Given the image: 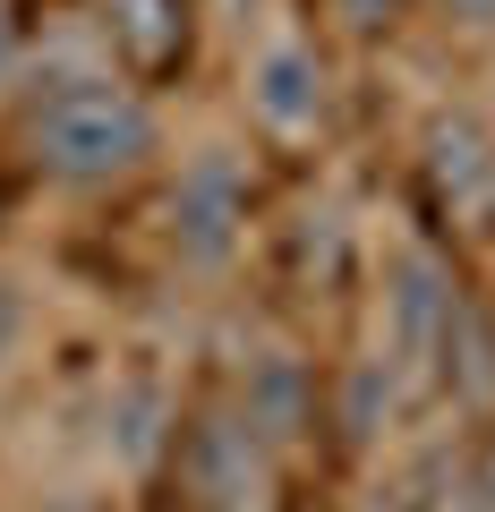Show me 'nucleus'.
I'll list each match as a JSON object with an SVG mask.
<instances>
[{
	"label": "nucleus",
	"mask_w": 495,
	"mask_h": 512,
	"mask_svg": "<svg viewBox=\"0 0 495 512\" xmlns=\"http://www.w3.org/2000/svg\"><path fill=\"white\" fill-rule=\"evenodd\" d=\"M274 444L257 427L239 419V410H214V419L188 427L180 444V470H188V495L197 512H265V487H274Z\"/></svg>",
	"instance_id": "nucleus-5"
},
{
	"label": "nucleus",
	"mask_w": 495,
	"mask_h": 512,
	"mask_svg": "<svg viewBox=\"0 0 495 512\" xmlns=\"http://www.w3.org/2000/svg\"><path fill=\"white\" fill-rule=\"evenodd\" d=\"M26 333H35V291L18 274H0V376L26 359Z\"/></svg>",
	"instance_id": "nucleus-11"
},
{
	"label": "nucleus",
	"mask_w": 495,
	"mask_h": 512,
	"mask_svg": "<svg viewBox=\"0 0 495 512\" xmlns=\"http://www.w3.org/2000/svg\"><path fill=\"white\" fill-rule=\"evenodd\" d=\"M103 444L120 470H154V461L180 444V427H171V393L154 376H120L103 402Z\"/></svg>",
	"instance_id": "nucleus-10"
},
{
	"label": "nucleus",
	"mask_w": 495,
	"mask_h": 512,
	"mask_svg": "<svg viewBox=\"0 0 495 512\" xmlns=\"http://www.w3.org/2000/svg\"><path fill=\"white\" fill-rule=\"evenodd\" d=\"M154 146H163V120L120 69H69L26 111V163L60 188L129 180V171H146Z\"/></svg>",
	"instance_id": "nucleus-1"
},
{
	"label": "nucleus",
	"mask_w": 495,
	"mask_h": 512,
	"mask_svg": "<svg viewBox=\"0 0 495 512\" xmlns=\"http://www.w3.org/2000/svg\"><path fill=\"white\" fill-rule=\"evenodd\" d=\"M419 393V384L402 376V367L385 359V350H367V359H350L342 376H333V427H342L350 444H385L393 436V419H402V402Z\"/></svg>",
	"instance_id": "nucleus-9"
},
{
	"label": "nucleus",
	"mask_w": 495,
	"mask_h": 512,
	"mask_svg": "<svg viewBox=\"0 0 495 512\" xmlns=\"http://www.w3.org/2000/svg\"><path fill=\"white\" fill-rule=\"evenodd\" d=\"M444 18L470 26V35H495V0H444Z\"/></svg>",
	"instance_id": "nucleus-14"
},
{
	"label": "nucleus",
	"mask_w": 495,
	"mask_h": 512,
	"mask_svg": "<svg viewBox=\"0 0 495 512\" xmlns=\"http://www.w3.org/2000/svg\"><path fill=\"white\" fill-rule=\"evenodd\" d=\"M427 384H436L461 419H495V316L478 308L470 291H461L453 316H444V342H436Z\"/></svg>",
	"instance_id": "nucleus-8"
},
{
	"label": "nucleus",
	"mask_w": 495,
	"mask_h": 512,
	"mask_svg": "<svg viewBox=\"0 0 495 512\" xmlns=\"http://www.w3.org/2000/svg\"><path fill=\"white\" fill-rule=\"evenodd\" d=\"M461 282L427 239H393L376 256V350L402 367L410 384H427L436 367V342H444V316H453Z\"/></svg>",
	"instance_id": "nucleus-4"
},
{
	"label": "nucleus",
	"mask_w": 495,
	"mask_h": 512,
	"mask_svg": "<svg viewBox=\"0 0 495 512\" xmlns=\"http://www.w3.org/2000/svg\"><path fill=\"white\" fill-rule=\"evenodd\" d=\"M52 512H77V504H52Z\"/></svg>",
	"instance_id": "nucleus-16"
},
{
	"label": "nucleus",
	"mask_w": 495,
	"mask_h": 512,
	"mask_svg": "<svg viewBox=\"0 0 495 512\" xmlns=\"http://www.w3.org/2000/svg\"><path fill=\"white\" fill-rule=\"evenodd\" d=\"M419 171H427L436 205L461 222V231H478V222L495 214V128L478 120V111H436V120H427Z\"/></svg>",
	"instance_id": "nucleus-6"
},
{
	"label": "nucleus",
	"mask_w": 495,
	"mask_h": 512,
	"mask_svg": "<svg viewBox=\"0 0 495 512\" xmlns=\"http://www.w3.org/2000/svg\"><path fill=\"white\" fill-rule=\"evenodd\" d=\"M18 60H26V43H18V18H9V9H0V77L18 69Z\"/></svg>",
	"instance_id": "nucleus-15"
},
{
	"label": "nucleus",
	"mask_w": 495,
	"mask_h": 512,
	"mask_svg": "<svg viewBox=\"0 0 495 512\" xmlns=\"http://www.w3.org/2000/svg\"><path fill=\"white\" fill-rule=\"evenodd\" d=\"M470 478H478V504L495 512V427L478 436V453H470Z\"/></svg>",
	"instance_id": "nucleus-13"
},
{
	"label": "nucleus",
	"mask_w": 495,
	"mask_h": 512,
	"mask_svg": "<svg viewBox=\"0 0 495 512\" xmlns=\"http://www.w3.org/2000/svg\"><path fill=\"white\" fill-rule=\"evenodd\" d=\"M231 410L257 427L274 453H291V444L316 427V376H308V359H299V350H257V359L239 367V402Z\"/></svg>",
	"instance_id": "nucleus-7"
},
{
	"label": "nucleus",
	"mask_w": 495,
	"mask_h": 512,
	"mask_svg": "<svg viewBox=\"0 0 495 512\" xmlns=\"http://www.w3.org/2000/svg\"><path fill=\"white\" fill-rule=\"evenodd\" d=\"M248 163L231 146H188L180 171H171L163 197V239L188 274H222L239 248H248Z\"/></svg>",
	"instance_id": "nucleus-2"
},
{
	"label": "nucleus",
	"mask_w": 495,
	"mask_h": 512,
	"mask_svg": "<svg viewBox=\"0 0 495 512\" xmlns=\"http://www.w3.org/2000/svg\"><path fill=\"white\" fill-rule=\"evenodd\" d=\"M239 111L274 137V146H308L333 120V60L316 52L299 26H265L239 52Z\"/></svg>",
	"instance_id": "nucleus-3"
},
{
	"label": "nucleus",
	"mask_w": 495,
	"mask_h": 512,
	"mask_svg": "<svg viewBox=\"0 0 495 512\" xmlns=\"http://www.w3.org/2000/svg\"><path fill=\"white\" fill-rule=\"evenodd\" d=\"M111 9H120V35H129L137 43V52H163V26H154V18H171V0H111Z\"/></svg>",
	"instance_id": "nucleus-12"
}]
</instances>
